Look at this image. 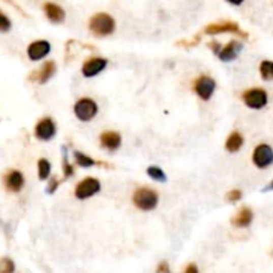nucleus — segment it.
Wrapping results in <instances>:
<instances>
[{
    "mask_svg": "<svg viewBox=\"0 0 273 273\" xmlns=\"http://www.w3.org/2000/svg\"><path fill=\"white\" fill-rule=\"evenodd\" d=\"M55 71H56L55 62H47V63L42 67V70L39 71L38 75H36L39 83H42V84L47 83V81L53 76Z\"/></svg>",
    "mask_w": 273,
    "mask_h": 273,
    "instance_id": "obj_17",
    "label": "nucleus"
},
{
    "mask_svg": "<svg viewBox=\"0 0 273 273\" xmlns=\"http://www.w3.org/2000/svg\"><path fill=\"white\" fill-rule=\"evenodd\" d=\"M156 273H171V268L167 261H161L156 268Z\"/></svg>",
    "mask_w": 273,
    "mask_h": 273,
    "instance_id": "obj_27",
    "label": "nucleus"
},
{
    "mask_svg": "<svg viewBox=\"0 0 273 273\" xmlns=\"http://www.w3.org/2000/svg\"><path fill=\"white\" fill-rule=\"evenodd\" d=\"M4 183H6V187H7L8 191H11V192H19L23 188V186H24V177L21 175V172L11 171L6 176Z\"/></svg>",
    "mask_w": 273,
    "mask_h": 273,
    "instance_id": "obj_14",
    "label": "nucleus"
},
{
    "mask_svg": "<svg viewBox=\"0 0 273 273\" xmlns=\"http://www.w3.org/2000/svg\"><path fill=\"white\" fill-rule=\"evenodd\" d=\"M263 191H264V192H266V191H273V180L269 183V184H268V186L265 187V188L263 189Z\"/></svg>",
    "mask_w": 273,
    "mask_h": 273,
    "instance_id": "obj_30",
    "label": "nucleus"
},
{
    "mask_svg": "<svg viewBox=\"0 0 273 273\" xmlns=\"http://www.w3.org/2000/svg\"><path fill=\"white\" fill-rule=\"evenodd\" d=\"M253 163L259 168H266L273 164V149L268 144H260L253 152Z\"/></svg>",
    "mask_w": 273,
    "mask_h": 273,
    "instance_id": "obj_6",
    "label": "nucleus"
},
{
    "mask_svg": "<svg viewBox=\"0 0 273 273\" xmlns=\"http://www.w3.org/2000/svg\"><path fill=\"white\" fill-rule=\"evenodd\" d=\"M15 263L8 257L0 259V273H14Z\"/></svg>",
    "mask_w": 273,
    "mask_h": 273,
    "instance_id": "obj_23",
    "label": "nucleus"
},
{
    "mask_svg": "<svg viewBox=\"0 0 273 273\" xmlns=\"http://www.w3.org/2000/svg\"><path fill=\"white\" fill-rule=\"evenodd\" d=\"M63 171H64V175H66V177H70V176H72V175H74V172H75L74 167H72V165H71L70 163H68L67 158L64 159V168H63Z\"/></svg>",
    "mask_w": 273,
    "mask_h": 273,
    "instance_id": "obj_26",
    "label": "nucleus"
},
{
    "mask_svg": "<svg viewBox=\"0 0 273 273\" xmlns=\"http://www.w3.org/2000/svg\"><path fill=\"white\" fill-rule=\"evenodd\" d=\"M215 88H216V83L209 76H200L195 83V91L203 100H209L210 96L214 95Z\"/></svg>",
    "mask_w": 273,
    "mask_h": 273,
    "instance_id": "obj_8",
    "label": "nucleus"
},
{
    "mask_svg": "<svg viewBox=\"0 0 273 273\" xmlns=\"http://www.w3.org/2000/svg\"><path fill=\"white\" fill-rule=\"evenodd\" d=\"M253 220V212L251 208L242 207L241 209L238 210L236 216L232 219V224L236 225L238 228H245L248 227Z\"/></svg>",
    "mask_w": 273,
    "mask_h": 273,
    "instance_id": "obj_15",
    "label": "nucleus"
},
{
    "mask_svg": "<svg viewBox=\"0 0 273 273\" xmlns=\"http://www.w3.org/2000/svg\"><path fill=\"white\" fill-rule=\"evenodd\" d=\"M100 143L107 149L115 151L122 145V136H120V133L115 132V131H107V132L102 133Z\"/></svg>",
    "mask_w": 273,
    "mask_h": 273,
    "instance_id": "obj_13",
    "label": "nucleus"
},
{
    "mask_svg": "<svg viewBox=\"0 0 273 273\" xmlns=\"http://www.w3.org/2000/svg\"><path fill=\"white\" fill-rule=\"evenodd\" d=\"M51 51V44L47 40H36V42L31 43L28 47V57L34 62L40 60L43 57H46Z\"/></svg>",
    "mask_w": 273,
    "mask_h": 273,
    "instance_id": "obj_10",
    "label": "nucleus"
},
{
    "mask_svg": "<svg viewBox=\"0 0 273 273\" xmlns=\"http://www.w3.org/2000/svg\"><path fill=\"white\" fill-rule=\"evenodd\" d=\"M244 144V139L238 132H233L229 135V137L227 139V143H225V148L227 151L229 152H237L240 148L242 147Z\"/></svg>",
    "mask_w": 273,
    "mask_h": 273,
    "instance_id": "obj_18",
    "label": "nucleus"
},
{
    "mask_svg": "<svg viewBox=\"0 0 273 273\" xmlns=\"http://www.w3.org/2000/svg\"><path fill=\"white\" fill-rule=\"evenodd\" d=\"M10 28H11L10 19H8L3 12H0V32H7Z\"/></svg>",
    "mask_w": 273,
    "mask_h": 273,
    "instance_id": "obj_24",
    "label": "nucleus"
},
{
    "mask_svg": "<svg viewBox=\"0 0 273 273\" xmlns=\"http://www.w3.org/2000/svg\"><path fill=\"white\" fill-rule=\"evenodd\" d=\"M38 171H39V179L46 180L48 179L49 173H51V164L47 159H40L38 163Z\"/></svg>",
    "mask_w": 273,
    "mask_h": 273,
    "instance_id": "obj_21",
    "label": "nucleus"
},
{
    "mask_svg": "<svg viewBox=\"0 0 273 273\" xmlns=\"http://www.w3.org/2000/svg\"><path fill=\"white\" fill-rule=\"evenodd\" d=\"M75 160H76L77 164L83 167V168H89V167H94V165L96 164V160H94L92 158H89V156L81 154V152L79 151L75 152Z\"/></svg>",
    "mask_w": 273,
    "mask_h": 273,
    "instance_id": "obj_20",
    "label": "nucleus"
},
{
    "mask_svg": "<svg viewBox=\"0 0 273 273\" xmlns=\"http://www.w3.org/2000/svg\"><path fill=\"white\" fill-rule=\"evenodd\" d=\"M98 104L92 99L88 98L80 99L74 107L75 115L81 122H89V120L94 119L98 113Z\"/></svg>",
    "mask_w": 273,
    "mask_h": 273,
    "instance_id": "obj_3",
    "label": "nucleus"
},
{
    "mask_svg": "<svg viewBox=\"0 0 273 273\" xmlns=\"http://www.w3.org/2000/svg\"><path fill=\"white\" fill-rule=\"evenodd\" d=\"M242 49V44L238 42H229L224 48L220 49V52L217 53V56L220 57V60L228 63L232 62L238 56V53Z\"/></svg>",
    "mask_w": 273,
    "mask_h": 273,
    "instance_id": "obj_12",
    "label": "nucleus"
},
{
    "mask_svg": "<svg viewBox=\"0 0 273 273\" xmlns=\"http://www.w3.org/2000/svg\"><path fill=\"white\" fill-rule=\"evenodd\" d=\"M55 133H56V126L52 122V119H49V117L40 120L35 128L36 137L40 140H51L55 136Z\"/></svg>",
    "mask_w": 273,
    "mask_h": 273,
    "instance_id": "obj_9",
    "label": "nucleus"
},
{
    "mask_svg": "<svg viewBox=\"0 0 273 273\" xmlns=\"http://www.w3.org/2000/svg\"><path fill=\"white\" fill-rule=\"evenodd\" d=\"M44 11H46L47 18L52 23H62L66 19V12H64L63 8L55 3L44 4Z\"/></svg>",
    "mask_w": 273,
    "mask_h": 273,
    "instance_id": "obj_16",
    "label": "nucleus"
},
{
    "mask_svg": "<svg viewBox=\"0 0 273 273\" xmlns=\"http://www.w3.org/2000/svg\"><path fill=\"white\" fill-rule=\"evenodd\" d=\"M242 100L249 108L261 109L268 103V95L261 88H252L242 95Z\"/></svg>",
    "mask_w": 273,
    "mask_h": 273,
    "instance_id": "obj_5",
    "label": "nucleus"
},
{
    "mask_svg": "<svg viewBox=\"0 0 273 273\" xmlns=\"http://www.w3.org/2000/svg\"><path fill=\"white\" fill-rule=\"evenodd\" d=\"M242 193L241 191H238V189H233V191H229L227 195V200L228 201H231V203H236L238 200H241Z\"/></svg>",
    "mask_w": 273,
    "mask_h": 273,
    "instance_id": "obj_25",
    "label": "nucleus"
},
{
    "mask_svg": "<svg viewBox=\"0 0 273 273\" xmlns=\"http://www.w3.org/2000/svg\"><path fill=\"white\" fill-rule=\"evenodd\" d=\"M57 186H59V181H57V179H56V177H52V180L49 181L48 187H47V192L53 193L55 191H56Z\"/></svg>",
    "mask_w": 273,
    "mask_h": 273,
    "instance_id": "obj_28",
    "label": "nucleus"
},
{
    "mask_svg": "<svg viewBox=\"0 0 273 273\" xmlns=\"http://www.w3.org/2000/svg\"><path fill=\"white\" fill-rule=\"evenodd\" d=\"M107 60L102 59V57H92L88 62H85L83 68H81V72L85 77H94L96 75H99L107 67Z\"/></svg>",
    "mask_w": 273,
    "mask_h": 273,
    "instance_id": "obj_11",
    "label": "nucleus"
},
{
    "mask_svg": "<svg viewBox=\"0 0 273 273\" xmlns=\"http://www.w3.org/2000/svg\"><path fill=\"white\" fill-rule=\"evenodd\" d=\"M224 32H232V34H236V35L244 36L247 38V34L242 32L240 29L235 21H219V23H214V24H209L205 28V34L208 35H216V34H224Z\"/></svg>",
    "mask_w": 273,
    "mask_h": 273,
    "instance_id": "obj_7",
    "label": "nucleus"
},
{
    "mask_svg": "<svg viewBox=\"0 0 273 273\" xmlns=\"http://www.w3.org/2000/svg\"><path fill=\"white\" fill-rule=\"evenodd\" d=\"M89 29L98 36H108L115 31V20L111 15L100 12L89 20Z\"/></svg>",
    "mask_w": 273,
    "mask_h": 273,
    "instance_id": "obj_2",
    "label": "nucleus"
},
{
    "mask_svg": "<svg viewBox=\"0 0 273 273\" xmlns=\"http://www.w3.org/2000/svg\"><path fill=\"white\" fill-rule=\"evenodd\" d=\"M184 273H199V268H197L196 264H188L184 270Z\"/></svg>",
    "mask_w": 273,
    "mask_h": 273,
    "instance_id": "obj_29",
    "label": "nucleus"
},
{
    "mask_svg": "<svg viewBox=\"0 0 273 273\" xmlns=\"http://www.w3.org/2000/svg\"><path fill=\"white\" fill-rule=\"evenodd\" d=\"M260 74L264 80H273V62L264 60L260 64Z\"/></svg>",
    "mask_w": 273,
    "mask_h": 273,
    "instance_id": "obj_19",
    "label": "nucleus"
},
{
    "mask_svg": "<svg viewBox=\"0 0 273 273\" xmlns=\"http://www.w3.org/2000/svg\"><path fill=\"white\" fill-rule=\"evenodd\" d=\"M102 186H100V181L98 179H94V177H87V179L81 180L79 184L76 186L75 189V196L79 200H85L92 197L94 195L100 191Z\"/></svg>",
    "mask_w": 273,
    "mask_h": 273,
    "instance_id": "obj_4",
    "label": "nucleus"
},
{
    "mask_svg": "<svg viewBox=\"0 0 273 273\" xmlns=\"http://www.w3.org/2000/svg\"><path fill=\"white\" fill-rule=\"evenodd\" d=\"M133 204L141 210H152L158 207L159 195L156 191L147 187H141L133 193Z\"/></svg>",
    "mask_w": 273,
    "mask_h": 273,
    "instance_id": "obj_1",
    "label": "nucleus"
},
{
    "mask_svg": "<svg viewBox=\"0 0 273 273\" xmlns=\"http://www.w3.org/2000/svg\"><path fill=\"white\" fill-rule=\"evenodd\" d=\"M147 173L151 179L156 180V181L164 183L165 180H167V176H165L164 171L159 168V167H155V165H152V167H149V168L147 169Z\"/></svg>",
    "mask_w": 273,
    "mask_h": 273,
    "instance_id": "obj_22",
    "label": "nucleus"
}]
</instances>
